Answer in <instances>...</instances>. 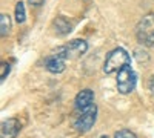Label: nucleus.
<instances>
[{"label": "nucleus", "mask_w": 154, "mask_h": 138, "mask_svg": "<svg viewBox=\"0 0 154 138\" xmlns=\"http://www.w3.org/2000/svg\"><path fill=\"white\" fill-rule=\"evenodd\" d=\"M45 2H46V0H28V3H29L31 6H35V8H37V6H42Z\"/></svg>", "instance_id": "4468645a"}, {"label": "nucleus", "mask_w": 154, "mask_h": 138, "mask_svg": "<svg viewBox=\"0 0 154 138\" xmlns=\"http://www.w3.org/2000/svg\"><path fill=\"white\" fill-rule=\"evenodd\" d=\"M11 26H12V23H11V17L8 14H0V35L2 37H6L11 31Z\"/></svg>", "instance_id": "9d476101"}, {"label": "nucleus", "mask_w": 154, "mask_h": 138, "mask_svg": "<svg viewBox=\"0 0 154 138\" xmlns=\"http://www.w3.org/2000/svg\"><path fill=\"white\" fill-rule=\"evenodd\" d=\"M45 68L51 74H62L63 71H65V68H66V57L63 55V52L60 51V48L56 49L49 57H46Z\"/></svg>", "instance_id": "39448f33"}, {"label": "nucleus", "mask_w": 154, "mask_h": 138, "mask_svg": "<svg viewBox=\"0 0 154 138\" xmlns=\"http://www.w3.org/2000/svg\"><path fill=\"white\" fill-rule=\"evenodd\" d=\"M97 120V106L91 104L88 109L80 110V114L77 115V118L74 120V129L80 134H85L88 131H91V128L94 126V123Z\"/></svg>", "instance_id": "20e7f679"}, {"label": "nucleus", "mask_w": 154, "mask_h": 138, "mask_svg": "<svg viewBox=\"0 0 154 138\" xmlns=\"http://www.w3.org/2000/svg\"><path fill=\"white\" fill-rule=\"evenodd\" d=\"M54 31H56V34L57 35H66V34H69L71 31H72V25L63 17V16H59L56 20H54Z\"/></svg>", "instance_id": "1a4fd4ad"}, {"label": "nucleus", "mask_w": 154, "mask_h": 138, "mask_svg": "<svg viewBox=\"0 0 154 138\" xmlns=\"http://www.w3.org/2000/svg\"><path fill=\"white\" fill-rule=\"evenodd\" d=\"M60 51L66 57V60L77 58V57H82L88 51V43L82 39H75V40H71L65 46H60Z\"/></svg>", "instance_id": "423d86ee"}, {"label": "nucleus", "mask_w": 154, "mask_h": 138, "mask_svg": "<svg viewBox=\"0 0 154 138\" xmlns=\"http://www.w3.org/2000/svg\"><path fill=\"white\" fill-rule=\"evenodd\" d=\"M137 83V75L133 71L131 65H128L125 68H122L117 72V78H116V84H117V91L122 95H128L134 91Z\"/></svg>", "instance_id": "7ed1b4c3"}, {"label": "nucleus", "mask_w": 154, "mask_h": 138, "mask_svg": "<svg viewBox=\"0 0 154 138\" xmlns=\"http://www.w3.org/2000/svg\"><path fill=\"white\" fill-rule=\"evenodd\" d=\"M9 71H11V66L8 63H2V65H0V80L3 81L6 78V75L9 74Z\"/></svg>", "instance_id": "ddd939ff"}, {"label": "nucleus", "mask_w": 154, "mask_h": 138, "mask_svg": "<svg viewBox=\"0 0 154 138\" xmlns=\"http://www.w3.org/2000/svg\"><path fill=\"white\" fill-rule=\"evenodd\" d=\"M22 129V124L17 118H8L2 121L0 128V138H16Z\"/></svg>", "instance_id": "0eeeda50"}, {"label": "nucleus", "mask_w": 154, "mask_h": 138, "mask_svg": "<svg viewBox=\"0 0 154 138\" xmlns=\"http://www.w3.org/2000/svg\"><path fill=\"white\" fill-rule=\"evenodd\" d=\"M14 17H16V22H17L19 25L25 23V20H26V11H25V3H23V2H17Z\"/></svg>", "instance_id": "9b49d317"}, {"label": "nucleus", "mask_w": 154, "mask_h": 138, "mask_svg": "<svg viewBox=\"0 0 154 138\" xmlns=\"http://www.w3.org/2000/svg\"><path fill=\"white\" fill-rule=\"evenodd\" d=\"M148 89H149V92L154 95V75L149 78V83H148Z\"/></svg>", "instance_id": "2eb2a0df"}, {"label": "nucleus", "mask_w": 154, "mask_h": 138, "mask_svg": "<svg viewBox=\"0 0 154 138\" xmlns=\"http://www.w3.org/2000/svg\"><path fill=\"white\" fill-rule=\"evenodd\" d=\"M91 104H94V91L91 89H82L79 94L75 95L74 106L77 110H85Z\"/></svg>", "instance_id": "6e6552de"}, {"label": "nucleus", "mask_w": 154, "mask_h": 138, "mask_svg": "<svg viewBox=\"0 0 154 138\" xmlns=\"http://www.w3.org/2000/svg\"><path fill=\"white\" fill-rule=\"evenodd\" d=\"M131 65V57L123 48H114L112 51L108 52L105 63H103V72L106 75L119 72L122 68Z\"/></svg>", "instance_id": "f257e3e1"}, {"label": "nucleus", "mask_w": 154, "mask_h": 138, "mask_svg": "<svg viewBox=\"0 0 154 138\" xmlns=\"http://www.w3.org/2000/svg\"><path fill=\"white\" fill-rule=\"evenodd\" d=\"M114 138H137V135L130 129H120L114 134Z\"/></svg>", "instance_id": "f8f14e48"}, {"label": "nucleus", "mask_w": 154, "mask_h": 138, "mask_svg": "<svg viewBox=\"0 0 154 138\" xmlns=\"http://www.w3.org/2000/svg\"><path fill=\"white\" fill-rule=\"evenodd\" d=\"M136 37L140 45L154 46V14L142 17L136 26Z\"/></svg>", "instance_id": "f03ea898"}]
</instances>
